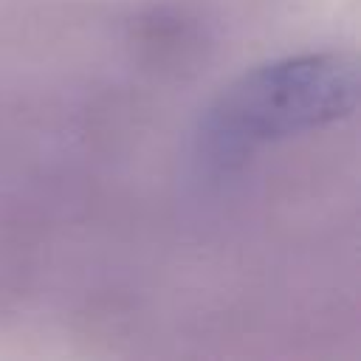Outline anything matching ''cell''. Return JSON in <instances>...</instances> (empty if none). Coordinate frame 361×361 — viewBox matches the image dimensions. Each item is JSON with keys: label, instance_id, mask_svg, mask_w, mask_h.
I'll return each instance as SVG.
<instances>
[{"label": "cell", "instance_id": "1", "mask_svg": "<svg viewBox=\"0 0 361 361\" xmlns=\"http://www.w3.org/2000/svg\"><path fill=\"white\" fill-rule=\"evenodd\" d=\"M358 107V65L344 51L268 59L234 76L200 113L192 152L206 175L243 169L268 144L330 127Z\"/></svg>", "mask_w": 361, "mask_h": 361}]
</instances>
